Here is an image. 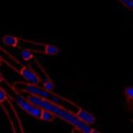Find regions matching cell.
Segmentation results:
<instances>
[{"mask_svg":"<svg viewBox=\"0 0 133 133\" xmlns=\"http://www.w3.org/2000/svg\"><path fill=\"white\" fill-rule=\"evenodd\" d=\"M125 94L126 97L130 99L133 100V87L132 86H127L125 89Z\"/></svg>","mask_w":133,"mask_h":133,"instance_id":"4fadbf2b","label":"cell"},{"mask_svg":"<svg viewBox=\"0 0 133 133\" xmlns=\"http://www.w3.org/2000/svg\"><path fill=\"white\" fill-rule=\"evenodd\" d=\"M12 87L19 92L26 93L29 94L40 97L43 99L48 100L56 104H58L74 114H76L77 111L80 108L75 103L69 101L68 99L63 97H61L55 94L54 92L48 91L40 86L33 85V84H30L29 83H25V82H16L13 83Z\"/></svg>","mask_w":133,"mask_h":133,"instance_id":"7a4b0ae2","label":"cell"},{"mask_svg":"<svg viewBox=\"0 0 133 133\" xmlns=\"http://www.w3.org/2000/svg\"><path fill=\"white\" fill-rule=\"evenodd\" d=\"M42 87L48 90V91H50V92H53L55 89V83L54 82L51 80V79L48 76L44 80H43V83L41 84Z\"/></svg>","mask_w":133,"mask_h":133,"instance_id":"30bf717a","label":"cell"},{"mask_svg":"<svg viewBox=\"0 0 133 133\" xmlns=\"http://www.w3.org/2000/svg\"><path fill=\"white\" fill-rule=\"evenodd\" d=\"M20 41H29V42H32L30 41H26V40H23L17 36L15 35H12V34H5L4 36H2V42L4 45L10 47V48H20L19 45V43Z\"/></svg>","mask_w":133,"mask_h":133,"instance_id":"8992f818","label":"cell"},{"mask_svg":"<svg viewBox=\"0 0 133 133\" xmlns=\"http://www.w3.org/2000/svg\"><path fill=\"white\" fill-rule=\"evenodd\" d=\"M77 118L87 125H92L96 122V118L89 111L83 108H79V110L76 114Z\"/></svg>","mask_w":133,"mask_h":133,"instance_id":"52a82bcc","label":"cell"},{"mask_svg":"<svg viewBox=\"0 0 133 133\" xmlns=\"http://www.w3.org/2000/svg\"><path fill=\"white\" fill-rule=\"evenodd\" d=\"M9 89H5L3 87H1L4 89V90L6 92V94L9 96V98L11 101H13L23 111H25L26 114H28L30 116L37 118L41 119L42 109L34 104H32L27 98H26L23 95L20 94V92L17 91L12 86H10L8 84Z\"/></svg>","mask_w":133,"mask_h":133,"instance_id":"3957f363","label":"cell"},{"mask_svg":"<svg viewBox=\"0 0 133 133\" xmlns=\"http://www.w3.org/2000/svg\"><path fill=\"white\" fill-rule=\"evenodd\" d=\"M90 133H101L98 130H97V129H91V131L90 132Z\"/></svg>","mask_w":133,"mask_h":133,"instance_id":"9a60e30c","label":"cell"},{"mask_svg":"<svg viewBox=\"0 0 133 133\" xmlns=\"http://www.w3.org/2000/svg\"><path fill=\"white\" fill-rule=\"evenodd\" d=\"M18 72L26 81V83L37 86H40L42 84V78L33 69L26 65L20 64V68L18 70Z\"/></svg>","mask_w":133,"mask_h":133,"instance_id":"5b68a950","label":"cell"},{"mask_svg":"<svg viewBox=\"0 0 133 133\" xmlns=\"http://www.w3.org/2000/svg\"><path fill=\"white\" fill-rule=\"evenodd\" d=\"M24 94L26 95H23V96L26 98H27L32 104L41 108L42 110H47V111H51L56 116V118H59L64 122L70 124L75 129H79L83 133H90L91 129H93L91 128V125H87L82 121H80L77 118L76 114L69 111V110L64 108L63 107L58 104H56L51 101H49L48 100L43 99L40 97L29 94L26 93H24Z\"/></svg>","mask_w":133,"mask_h":133,"instance_id":"6da1fadb","label":"cell"},{"mask_svg":"<svg viewBox=\"0 0 133 133\" xmlns=\"http://www.w3.org/2000/svg\"><path fill=\"white\" fill-rule=\"evenodd\" d=\"M56 116L51 113L49 111L47 110H43L42 113H41V120L46 122H51L55 119Z\"/></svg>","mask_w":133,"mask_h":133,"instance_id":"8fae6325","label":"cell"},{"mask_svg":"<svg viewBox=\"0 0 133 133\" xmlns=\"http://www.w3.org/2000/svg\"><path fill=\"white\" fill-rule=\"evenodd\" d=\"M8 98H9V96L6 94V92L4 90V89L1 88V90H0V102H2V101H4L5 100H6Z\"/></svg>","mask_w":133,"mask_h":133,"instance_id":"5bb4252c","label":"cell"},{"mask_svg":"<svg viewBox=\"0 0 133 133\" xmlns=\"http://www.w3.org/2000/svg\"><path fill=\"white\" fill-rule=\"evenodd\" d=\"M42 46L44 47L43 51H36V50L34 49V52L42 53V54H44L45 55H48V56H56L59 53L60 49L56 45L44 43V44H42Z\"/></svg>","mask_w":133,"mask_h":133,"instance_id":"ba28073f","label":"cell"},{"mask_svg":"<svg viewBox=\"0 0 133 133\" xmlns=\"http://www.w3.org/2000/svg\"><path fill=\"white\" fill-rule=\"evenodd\" d=\"M125 8L133 12V0H118Z\"/></svg>","mask_w":133,"mask_h":133,"instance_id":"7c38bea8","label":"cell"},{"mask_svg":"<svg viewBox=\"0 0 133 133\" xmlns=\"http://www.w3.org/2000/svg\"><path fill=\"white\" fill-rule=\"evenodd\" d=\"M1 105L10 123L13 133H24L22 123L20 122L19 115H17L15 108L11 103V100L9 98L5 100L4 101L1 102Z\"/></svg>","mask_w":133,"mask_h":133,"instance_id":"277c9868","label":"cell"},{"mask_svg":"<svg viewBox=\"0 0 133 133\" xmlns=\"http://www.w3.org/2000/svg\"><path fill=\"white\" fill-rule=\"evenodd\" d=\"M34 51L30 48H24L21 51L20 55L24 62H30L31 59L34 58Z\"/></svg>","mask_w":133,"mask_h":133,"instance_id":"9c48e42d","label":"cell"}]
</instances>
